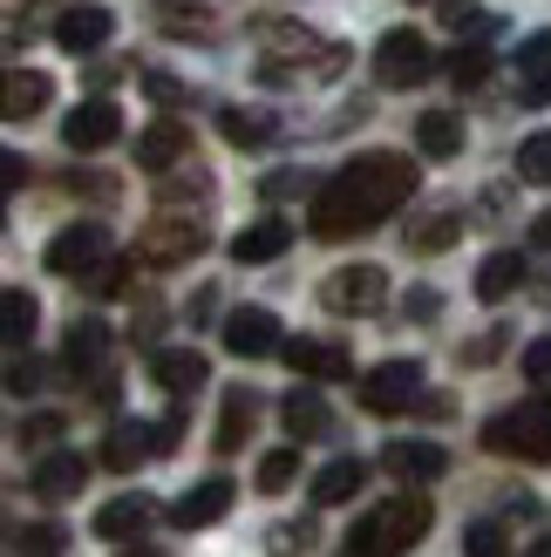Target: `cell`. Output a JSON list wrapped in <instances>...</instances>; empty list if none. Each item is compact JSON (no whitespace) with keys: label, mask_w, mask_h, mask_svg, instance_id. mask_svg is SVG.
Instances as JSON below:
<instances>
[{"label":"cell","mask_w":551,"mask_h":557,"mask_svg":"<svg viewBox=\"0 0 551 557\" xmlns=\"http://www.w3.org/2000/svg\"><path fill=\"white\" fill-rule=\"evenodd\" d=\"M504 347V333H483V341H470V368H490V354Z\"/></svg>","instance_id":"obj_47"},{"label":"cell","mask_w":551,"mask_h":557,"mask_svg":"<svg viewBox=\"0 0 551 557\" xmlns=\"http://www.w3.org/2000/svg\"><path fill=\"white\" fill-rule=\"evenodd\" d=\"M8 387H14V395H35V387H41V368H35V354H27V360H14V368H8Z\"/></svg>","instance_id":"obj_44"},{"label":"cell","mask_w":551,"mask_h":557,"mask_svg":"<svg viewBox=\"0 0 551 557\" xmlns=\"http://www.w3.org/2000/svg\"><path fill=\"white\" fill-rule=\"evenodd\" d=\"M184 150H191V129H184V123H171V116L150 123L144 136H136V163H144V171H171Z\"/></svg>","instance_id":"obj_23"},{"label":"cell","mask_w":551,"mask_h":557,"mask_svg":"<svg viewBox=\"0 0 551 557\" xmlns=\"http://www.w3.org/2000/svg\"><path fill=\"white\" fill-rule=\"evenodd\" d=\"M286 245H293V225H286V218H259V225H245V232L232 238V259H238V265H272Z\"/></svg>","instance_id":"obj_20"},{"label":"cell","mask_w":551,"mask_h":557,"mask_svg":"<svg viewBox=\"0 0 551 557\" xmlns=\"http://www.w3.org/2000/svg\"><path fill=\"white\" fill-rule=\"evenodd\" d=\"M54 96V82L41 69H0V123H27V116H41Z\"/></svg>","instance_id":"obj_13"},{"label":"cell","mask_w":551,"mask_h":557,"mask_svg":"<svg viewBox=\"0 0 551 557\" xmlns=\"http://www.w3.org/2000/svg\"><path fill=\"white\" fill-rule=\"evenodd\" d=\"M416 395H423V368H416V360H381V368L362 374V408L368 414H402Z\"/></svg>","instance_id":"obj_7"},{"label":"cell","mask_w":551,"mask_h":557,"mask_svg":"<svg viewBox=\"0 0 551 557\" xmlns=\"http://www.w3.org/2000/svg\"><path fill=\"white\" fill-rule=\"evenodd\" d=\"M314 544V523H299V531H272V550H307Z\"/></svg>","instance_id":"obj_46"},{"label":"cell","mask_w":551,"mask_h":557,"mask_svg":"<svg viewBox=\"0 0 551 557\" xmlns=\"http://www.w3.org/2000/svg\"><path fill=\"white\" fill-rule=\"evenodd\" d=\"M35 326H41V299L21 293V286H8V293H0V347L21 354L27 341H35Z\"/></svg>","instance_id":"obj_21"},{"label":"cell","mask_w":551,"mask_h":557,"mask_svg":"<svg viewBox=\"0 0 551 557\" xmlns=\"http://www.w3.org/2000/svg\"><path fill=\"white\" fill-rule=\"evenodd\" d=\"M82 286H89V293H102V299H117L123 286H130V259H117V252H109L89 278H82Z\"/></svg>","instance_id":"obj_38"},{"label":"cell","mask_w":551,"mask_h":557,"mask_svg":"<svg viewBox=\"0 0 551 557\" xmlns=\"http://www.w3.org/2000/svg\"><path fill=\"white\" fill-rule=\"evenodd\" d=\"M320 306L327 313H341V320H368L389 306V272L381 265H341V272H327L320 278Z\"/></svg>","instance_id":"obj_5"},{"label":"cell","mask_w":551,"mask_h":557,"mask_svg":"<svg viewBox=\"0 0 551 557\" xmlns=\"http://www.w3.org/2000/svg\"><path fill=\"white\" fill-rule=\"evenodd\" d=\"M450 82H456V89H483V82H490V54H483V41L450 54Z\"/></svg>","instance_id":"obj_34"},{"label":"cell","mask_w":551,"mask_h":557,"mask_svg":"<svg viewBox=\"0 0 551 557\" xmlns=\"http://www.w3.org/2000/svg\"><path fill=\"white\" fill-rule=\"evenodd\" d=\"M443 21H450V27H456V35L470 41V48L490 35V27H498V14H490V8H477V0H443Z\"/></svg>","instance_id":"obj_31"},{"label":"cell","mask_w":551,"mask_h":557,"mask_svg":"<svg viewBox=\"0 0 551 557\" xmlns=\"http://www.w3.org/2000/svg\"><path fill=\"white\" fill-rule=\"evenodd\" d=\"M483 449H498V456H525V462H551V401H525V408L490 414Z\"/></svg>","instance_id":"obj_4"},{"label":"cell","mask_w":551,"mask_h":557,"mask_svg":"<svg viewBox=\"0 0 551 557\" xmlns=\"http://www.w3.org/2000/svg\"><path fill=\"white\" fill-rule=\"evenodd\" d=\"M205 252V225L198 218H157V225H144V238H136V259L144 265H184Z\"/></svg>","instance_id":"obj_8"},{"label":"cell","mask_w":551,"mask_h":557,"mask_svg":"<svg viewBox=\"0 0 551 557\" xmlns=\"http://www.w3.org/2000/svg\"><path fill=\"white\" fill-rule=\"evenodd\" d=\"M293 476H299V456H293V449H272V456H259V476H253V483H259L266 496H286Z\"/></svg>","instance_id":"obj_33"},{"label":"cell","mask_w":551,"mask_h":557,"mask_svg":"<svg viewBox=\"0 0 551 557\" xmlns=\"http://www.w3.org/2000/svg\"><path fill=\"white\" fill-rule=\"evenodd\" d=\"M436 306H443V299H436L429 286H416V293H408V313H416V320H436Z\"/></svg>","instance_id":"obj_48"},{"label":"cell","mask_w":551,"mask_h":557,"mask_svg":"<svg viewBox=\"0 0 551 557\" xmlns=\"http://www.w3.org/2000/svg\"><path fill=\"white\" fill-rule=\"evenodd\" d=\"M225 347H232L238 360H266V354L286 347V333H280V320H272L266 306H238V313L225 320Z\"/></svg>","instance_id":"obj_11"},{"label":"cell","mask_w":551,"mask_h":557,"mask_svg":"<svg viewBox=\"0 0 551 557\" xmlns=\"http://www.w3.org/2000/svg\"><path fill=\"white\" fill-rule=\"evenodd\" d=\"M280 354H286V368H293L299 381H347V374H354L347 347H334V341H307V333H299V341H286Z\"/></svg>","instance_id":"obj_15"},{"label":"cell","mask_w":551,"mask_h":557,"mask_svg":"<svg viewBox=\"0 0 551 557\" xmlns=\"http://www.w3.org/2000/svg\"><path fill=\"white\" fill-rule=\"evenodd\" d=\"M551 69V27H538V35L517 48V75H544Z\"/></svg>","instance_id":"obj_40"},{"label":"cell","mask_w":551,"mask_h":557,"mask_svg":"<svg viewBox=\"0 0 551 557\" xmlns=\"http://www.w3.org/2000/svg\"><path fill=\"white\" fill-rule=\"evenodd\" d=\"M416 150L436 157V163H450L463 150V116H450V109H429V116L416 123Z\"/></svg>","instance_id":"obj_29"},{"label":"cell","mask_w":551,"mask_h":557,"mask_svg":"<svg viewBox=\"0 0 551 557\" xmlns=\"http://www.w3.org/2000/svg\"><path fill=\"white\" fill-rule=\"evenodd\" d=\"M429 69H436V48L416 35V27H395V35H381V48H375L381 89H416V82H429Z\"/></svg>","instance_id":"obj_6"},{"label":"cell","mask_w":551,"mask_h":557,"mask_svg":"<svg viewBox=\"0 0 551 557\" xmlns=\"http://www.w3.org/2000/svg\"><path fill=\"white\" fill-rule=\"evenodd\" d=\"M205 354L198 347H157L150 354V381L163 387V395H198V387H205Z\"/></svg>","instance_id":"obj_18"},{"label":"cell","mask_w":551,"mask_h":557,"mask_svg":"<svg viewBox=\"0 0 551 557\" xmlns=\"http://www.w3.org/2000/svg\"><path fill=\"white\" fill-rule=\"evenodd\" d=\"M525 381L538 387V395H551V333L525 347Z\"/></svg>","instance_id":"obj_39"},{"label":"cell","mask_w":551,"mask_h":557,"mask_svg":"<svg viewBox=\"0 0 551 557\" xmlns=\"http://www.w3.org/2000/svg\"><path fill=\"white\" fill-rule=\"evenodd\" d=\"M463 557H511V537H504V523H470L463 531Z\"/></svg>","instance_id":"obj_35"},{"label":"cell","mask_w":551,"mask_h":557,"mask_svg":"<svg viewBox=\"0 0 551 557\" xmlns=\"http://www.w3.org/2000/svg\"><path fill=\"white\" fill-rule=\"evenodd\" d=\"M517 177H525V184H551V129H538V136L517 144Z\"/></svg>","instance_id":"obj_32"},{"label":"cell","mask_w":551,"mask_h":557,"mask_svg":"<svg viewBox=\"0 0 551 557\" xmlns=\"http://www.w3.org/2000/svg\"><path fill=\"white\" fill-rule=\"evenodd\" d=\"M150 517H157V496L130 490V496H109V504L96 510L89 531H96V537H109V544H130V537H144V531H150Z\"/></svg>","instance_id":"obj_12"},{"label":"cell","mask_w":551,"mask_h":557,"mask_svg":"<svg viewBox=\"0 0 551 557\" xmlns=\"http://www.w3.org/2000/svg\"><path fill=\"white\" fill-rule=\"evenodd\" d=\"M82 483H89V462L69 456V449L41 456V469H35V496H41V504H69V496H82Z\"/></svg>","instance_id":"obj_19"},{"label":"cell","mask_w":551,"mask_h":557,"mask_svg":"<svg viewBox=\"0 0 551 557\" xmlns=\"http://www.w3.org/2000/svg\"><path fill=\"white\" fill-rule=\"evenodd\" d=\"M517 102H525V109H544V102H551V69H544V75H525V82H517Z\"/></svg>","instance_id":"obj_43"},{"label":"cell","mask_w":551,"mask_h":557,"mask_svg":"<svg viewBox=\"0 0 551 557\" xmlns=\"http://www.w3.org/2000/svg\"><path fill=\"white\" fill-rule=\"evenodd\" d=\"M102 354H109V326H102V320H75V326H69V341H62L69 374H89V368H102Z\"/></svg>","instance_id":"obj_28"},{"label":"cell","mask_w":551,"mask_h":557,"mask_svg":"<svg viewBox=\"0 0 551 557\" xmlns=\"http://www.w3.org/2000/svg\"><path fill=\"white\" fill-rule=\"evenodd\" d=\"M381 469H389V476H402V483H436L450 469V449L443 442H389V449H381Z\"/></svg>","instance_id":"obj_14"},{"label":"cell","mask_w":551,"mask_h":557,"mask_svg":"<svg viewBox=\"0 0 551 557\" xmlns=\"http://www.w3.org/2000/svg\"><path fill=\"white\" fill-rule=\"evenodd\" d=\"M362 483H368V462H362V456H341V462H327L320 476H314V504H320V510L354 504V496H362Z\"/></svg>","instance_id":"obj_22"},{"label":"cell","mask_w":551,"mask_h":557,"mask_svg":"<svg viewBox=\"0 0 551 557\" xmlns=\"http://www.w3.org/2000/svg\"><path fill=\"white\" fill-rule=\"evenodd\" d=\"M144 456H157V429L144 422H117L102 435V469H136Z\"/></svg>","instance_id":"obj_26"},{"label":"cell","mask_w":551,"mask_h":557,"mask_svg":"<svg viewBox=\"0 0 551 557\" xmlns=\"http://www.w3.org/2000/svg\"><path fill=\"white\" fill-rule=\"evenodd\" d=\"M456 232H463V225L443 211V218H423V225L408 232V245H416V252H443V245H456Z\"/></svg>","instance_id":"obj_36"},{"label":"cell","mask_w":551,"mask_h":557,"mask_svg":"<svg viewBox=\"0 0 551 557\" xmlns=\"http://www.w3.org/2000/svg\"><path fill=\"white\" fill-rule=\"evenodd\" d=\"M130 557H163V550H130Z\"/></svg>","instance_id":"obj_49"},{"label":"cell","mask_w":551,"mask_h":557,"mask_svg":"<svg viewBox=\"0 0 551 557\" xmlns=\"http://www.w3.org/2000/svg\"><path fill=\"white\" fill-rule=\"evenodd\" d=\"M280 422H286V435H293V442H314V435L334 429V414H327V401L314 395V387H293V395L280 401Z\"/></svg>","instance_id":"obj_25"},{"label":"cell","mask_w":551,"mask_h":557,"mask_svg":"<svg viewBox=\"0 0 551 557\" xmlns=\"http://www.w3.org/2000/svg\"><path fill=\"white\" fill-rule=\"evenodd\" d=\"M102 259H109V232L102 225H69V232L48 238V272H62V278H89Z\"/></svg>","instance_id":"obj_10"},{"label":"cell","mask_w":551,"mask_h":557,"mask_svg":"<svg viewBox=\"0 0 551 557\" xmlns=\"http://www.w3.org/2000/svg\"><path fill=\"white\" fill-rule=\"evenodd\" d=\"M144 89H150V102H163V109L184 102V82H171V75H144Z\"/></svg>","instance_id":"obj_45"},{"label":"cell","mask_w":551,"mask_h":557,"mask_svg":"<svg viewBox=\"0 0 551 557\" xmlns=\"http://www.w3.org/2000/svg\"><path fill=\"white\" fill-rule=\"evenodd\" d=\"M0 225H8V211H0Z\"/></svg>","instance_id":"obj_50"},{"label":"cell","mask_w":551,"mask_h":557,"mask_svg":"<svg viewBox=\"0 0 551 557\" xmlns=\"http://www.w3.org/2000/svg\"><path fill=\"white\" fill-rule=\"evenodd\" d=\"M408 198H416V163L395 150H368L314 190L307 225H314V238H354V232L381 225V218H395Z\"/></svg>","instance_id":"obj_1"},{"label":"cell","mask_w":551,"mask_h":557,"mask_svg":"<svg viewBox=\"0 0 551 557\" xmlns=\"http://www.w3.org/2000/svg\"><path fill=\"white\" fill-rule=\"evenodd\" d=\"M429 504L423 496H395V504H375L362 523L347 531V544H341V557H408L423 537H429Z\"/></svg>","instance_id":"obj_2"},{"label":"cell","mask_w":551,"mask_h":557,"mask_svg":"<svg viewBox=\"0 0 551 557\" xmlns=\"http://www.w3.org/2000/svg\"><path fill=\"white\" fill-rule=\"evenodd\" d=\"M218 129H225L232 150H266L272 136H280V123H272L266 109H225V116H218Z\"/></svg>","instance_id":"obj_30"},{"label":"cell","mask_w":551,"mask_h":557,"mask_svg":"<svg viewBox=\"0 0 551 557\" xmlns=\"http://www.w3.org/2000/svg\"><path fill=\"white\" fill-rule=\"evenodd\" d=\"M253 422H259V395L253 387H225V401H218V449H238L245 435H253Z\"/></svg>","instance_id":"obj_24"},{"label":"cell","mask_w":551,"mask_h":557,"mask_svg":"<svg viewBox=\"0 0 551 557\" xmlns=\"http://www.w3.org/2000/svg\"><path fill=\"white\" fill-rule=\"evenodd\" d=\"M123 136V109L109 102V96H96V102H75L69 109V123H62V144L75 150V157H96V150H109Z\"/></svg>","instance_id":"obj_9"},{"label":"cell","mask_w":551,"mask_h":557,"mask_svg":"<svg viewBox=\"0 0 551 557\" xmlns=\"http://www.w3.org/2000/svg\"><path fill=\"white\" fill-rule=\"evenodd\" d=\"M259 48H266V62H259V75H266V82H299V75H307V62L334 75V69L347 62L334 41L307 35V27H259Z\"/></svg>","instance_id":"obj_3"},{"label":"cell","mask_w":551,"mask_h":557,"mask_svg":"<svg viewBox=\"0 0 551 557\" xmlns=\"http://www.w3.org/2000/svg\"><path fill=\"white\" fill-rule=\"evenodd\" d=\"M109 27H117V14L96 8V0H82V8H62V21H54V41H62V54H96L109 41Z\"/></svg>","instance_id":"obj_16"},{"label":"cell","mask_w":551,"mask_h":557,"mask_svg":"<svg viewBox=\"0 0 551 557\" xmlns=\"http://www.w3.org/2000/svg\"><path fill=\"white\" fill-rule=\"evenodd\" d=\"M232 496H238L232 476H205L198 490H184V496H177V510H171V517H177V531H211V523L232 510Z\"/></svg>","instance_id":"obj_17"},{"label":"cell","mask_w":551,"mask_h":557,"mask_svg":"<svg viewBox=\"0 0 551 557\" xmlns=\"http://www.w3.org/2000/svg\"><path fill=\"white\" fill-rule=\"evenodd\" d=\"M62 531H54V523H27L21 531V544H14V557H62Z\"/></svg>","instance_id":"obj_37"},{"label":"cell","mask_w":551,"mask_h":557,"mask_svg":"<svg viewBox=\"0 0 551 557\" xmlns=\"http://www.w3.org/2000/svg\"><path fill=\"white\" fill-rule=\"evenodd\" d=\"M307 184H314L307 171H272V177H266L259 190H266V198H293V190H307Z\"/></svg>","instance_id":"obj_42"},{"label":"cell","mask_w":551,"mask_h":557,"mask_svg":"<svg viewBox=\"0 0 551 557\" xmlns=\"http://www.w3.org/2000/svg\"><path fill=\"white\" fill-rule=\"evenodd\" d=\"M21 184H27V157L0 144V198H8V190H21Z\"/></svg>","instance_id":"obj_41"},{"label":"cell","mask_w":551,"mask_h":557,"mask_svg":"<svg viewBox=\"0 0 551 557\" xmlns=\"http://www.w3.org/2000/svg\"><path fill=\"white\" fill-rule=\"evenodd\" d=\"M517 286H525V252H490L483 265H477V299H511Z\"/></svg>","instance_id":"obj_27"}]
</instances>
